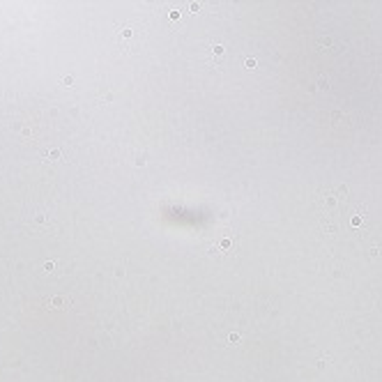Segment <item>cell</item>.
I'll list each match as a JSON object with an SVG mask.
<instances>
[{
    "instance_id": "obj_5",
    "label": "cell",
    "mask_w": 382,
    "mask_h": 382,
    "mask_svg": "<svg viewBox=\"0 0 382 382\" xmlns=\"http://www.w3.org/2000/svg\"><path fill=\"white\" fill-rule=\"evenodd\" d=\"M318 46H322V51H325V46H331V39L329 37H325V39H318ZM331 53H339V51H343V46L341 44H336L334 48H329Z\"/></svg>"
},
{
    "instance_id": "obj_12",
    "label": "cell",
    "mask_w": 382,
    "mask_h": 382,
    "mask_svg": "<svg viewBox=\"0 0 382 382\" xmlns=\"http://www.w3.org/2000/svg\"><path fill=\"white\" fill-rule=\"evenodd\" d=\"M21 134H23V136H30V134H32V129H30V127H23V131H21Z\"/></svg>"
},
{
    "instance_id": "obj_8",
    "label": "cell",
    "mask_w": 382,
    "mask_h": 382,
    "mask_svg": "<svg viewBox=\"0 0 382 382\" xmlns=\"http://www.w3.org/2000/svg\"><path fill=\"white\" fill-rule=\"evenodd\" d=\"M361 221H364L361 217H352V219H350V226H355V228H357V226H361Z\"/></svg>"
},
{
    "instance_id": "obj_11",
    "label": "cell",
    "mask_w": 382,
    "mask_h": 382,
    "mask_svg": "<svg viewBox=\"0 0 382 382\" xmlns=\"http://www.w3.org/2000/svg\"><path fill=\"white\" fill-rule=\"evenodd\" d=\"M53 267H55V262H53V260H46V262H44V269H46V272H51Z\"/></svg>"
},
{
    "instance_id": "obj_9",
    "label": "cell",
    "mask_w": 382,
    "mask_h": 382,
    "mask_svg": "<svg viewBox=\"0 0 382 382\" xmlns=\"http://www.w3.org/2000/svg\"><path fill=\"white\" fill-rule=\"evenodd\" d=\"M244 65H246V69H253V67H256V58H246Z\"/></svg>"
},
{
    "instance_id": "obj_2",
    "label": "cell",
    "mask_w": 382,
    "mask_h": 382,
    "mask_svg": "<svg viewBox=\"0 0 382 382\" xmlns=\"http://www.w3.org/2000/svg\"><path fill=\"white\" fill-rule=\"evenodd\" d=\"M48 223H51V217H48V212H44V209L35 212L32 219H30V226L32 228H48Z\"/></svg>"
},
{
    "instance_id": "obj_1",
    "label": "cell",
    "mask_w": 382,
    "mask_h": 382,
    "mask_svg": "<svg viewBox=\"0 0 382 382\" xmlns=\"http://www.w3.org/2000/svg\"><path fill=\"white\" fill-rule=\"evenodd\" d=\"M347 200V187H336V189H325L318 193V203L320 207L325 209V214H331L336 217L341 209H343V203Z\"/></svg>"
},
{
    "instance_id": "obj_6",
    "label": "cell",
    "mask_w": 382,
    "mask_h": 382,
    "mask_svg": "<svg viewBox=\"0 0 382 382\" xmlns=\"http://www.w3.org/2000/svg\"><path fill=\"white\" fill-rule=\"evenodd\" d=\"M44 156H46V159H51V161H58V159H62V150L60 148H51V150H46V152H44Z\"/></svg>"
},
{
    "instance_id": "obj_10",
    "label": "cell",
    "mask_w": 382,
    "mask_h": 382,
    "mask_svg": "<svg viewBox=\"0 0 382 382\" xmlns=\"http://www.w3.org/2000/svg\"><path fill=\"white\" fill-rule=\"evenodd\" d=\"M228 341H230V343H239V334H237V331H233V334L228 336Z\"/></svg>"
},
{
    "instance_id": "obj_7",
    "label": "cell",
    "mask_w": 382,
    "mask_h": 382,
    "mask_svg": "<svg viewBox=\"0 0 382 382\" xmlns=\"http://www.w3.org/2000/svg\"><path fill=\"white\" fill-rule=\"evenodd\" d=\"M212 53H214V55H223V53H226V48H223L221 44H214V46H212Z\"/></svg>"
},
{
    "instance_id": "obj_4",
    "label": "cell",
    "mask_w": 382,
    "mask_h": 382,
    "mask_svg": "<svg viewBox=\"0 0 382 382\" xmlns=\"http://www.w3.org/2000/svg\"><path fill=\"white\" fill-rule=\"evenodd\" d=\"M48 304H51L53 309H65V306L69 304V299H65L62 295H53L51 299H48Z\"/></svg>"
},
{
    "instance_id": "obj_3",
    "label": "cell",
    "mask_w": 382,
    "mask_h": 382,
    "mask_svg": "<svg viewBox=\"0 0 382 382\" xmlns=\"http://www.w3.org/2000/svg\"><path fill=\"white\" fill-rule=\"evenodd\" d=\"M115 39H118L120 44H124V46H129V44L136 39V30H134L131 26H124V28L118 30V37H115Z\"/></svg>"
}]
</instances>
